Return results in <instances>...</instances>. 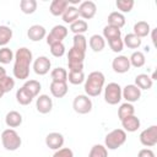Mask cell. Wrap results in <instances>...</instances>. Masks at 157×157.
<instances>
[{
  "label": "cell",
  "instance_id": "cell-48",
  "mask_svg": "<svg viewBox=\"0 0 157 157\" xmlns=\"http://www.w3.org/2000/svg\"><path fill=\"white\" fill-rule=\"evenodd\" d=\"M4 94H5V92H4V91H2V88L0 87V98H2V96H4Z\"/></svg>",
  "mask_w": 157,
  "mask_h": 157
},
{
  "label": "cell",
  "instance_id": "cell-27",
  "mask_svg": "<svg viewBox=\"0 0 157 157\" xmlns=\"http://www.w3.org/2000/svg\"><path fill=\"white\" fill-rule=\"evenodd\" d=\"M124 47H128L130 49H139L142 44V39L135 36L134 33H128L123 39Z\"/></svg>",
  "mask_w": 157,
  "mask_h": 157
},
{
  "label": "cell",
  "instance_id": "cell-4",
  "mask_svg": "<svg viewBox=\"0 0 157 157\" xmlns=\"http://www.w3.org/2000/svg\"><path fill=\"white\" fill-rule=\"evenodd\" d=\"M126 142V132L123 129H114L104 137V147L107 150H117Z\"/></svg>",
  "mask_w": 157,
  "mask_h": 157
},
{
  "label": "cell",
  "instance_id": "cell-18",
  "mask_svg": "<svg viewBox=\"0 0 157 157\" xmlns=\"http://www.w3.org/2000/svg\"><path fill=\"white\" fill-rule=\"evenodd\" d=\"M49 90L53 97L55 98H63L66 96L69 88H67V82H56L52 81L49 85Z\"/></svg>",
  "mask_w": 157,
  "mask_h": 157
},
{
  "label": "cell",
  "instance_id": "cell-1",
  "mask_svg": "<svg viewBox=\"0 0 157 157\" xmlns=\"http://www.w3.org/2000/svg\"><path fill=\"white\" fill-rule=\"evenodd\" d=\"M12 74L15 78L26 80L29 76V67L33 63V54L27 47H21L15 53Z\"/></svg>",
  "mask_w": 157,
  "mask_h": 157
},
{
  "label": "cell",
  "instance_id": "cell-34",
  "mask_svg": "<svg viewBox=\"0 0 157 157\" xmlns=\"http://www.w3.org/2000/svg\"><path fill=\"white\" fill-rule=\"evenodd\" d=\"M37 1L36 0H21L20 1V9L26 15H32L37 10Z\"/></svg>",
  "mask_w": 157,
  "mask_h": 157
},
{
  "label": "cell",
  "instance_id": "cell-37",
  "mask_svg": "<svg viewBox=\"0 0 157 157\" xmlns=\"http://www.w3.org/2000/svg\"><path fill=\"white\" fill-rule=\"evenodd\" d=\"M72 47L75 49H78L83 53H86L87 49V38L85 34H75L72 38Z\"/></svg>",
  "mask_w": 157,
  "mask_h": 157
},
{
  "label": "cell",
  "instance_id": "cell-33",
  "mask_svg": "<svg viewBox=\"0 0 157 157\" xmlns=\"http://www.w3.org/2000/svg\"><path fill=\"white\" fill-rule=\"evenodd\" d=\"M52 81L56 82H67V71L64 67H55L50 71Z\"/></svg>",
  "mask_w": 157,
  "mask_h": 157
},
{
  "label": "cell",
  "instance_id": "cell-12",
  "mask_svg": "<svg viewBox=\"0 0 157 157\" xmlns=\"http://www.w3.org/2000/svg\"><path fill=\"white\" fill-rule=\"evenodd\" d=\"M141 90L135 86L134 83H130V85H126L125 87L121 88V96L123 98L128 102V103H134V102H137L140 98H141Z\"/></svg>",
  "mask_w": 157,
  "mask_h": 157
},
{
  "label": "cell",
  "instance_id": "cell-43",
  "mask_svg": "<svg viewBox=\"0 0 157 157\" xmlns=\"http://www.w3.org/2000/svg\"><path fill=\"white\" fill-rule=\"evenodd\" d=\"M107 42H108L109 48H110L112 52H114V53H120V52L124 49V43H123V38H121V37L114 38V39H110V40H107Z\"/></svg>",
  "mask_w": 157,
  "mask_h": 157
},
{
  "label": "cell",
  "instance_id": "cell-8",
  "mask_svg": "<svg viewBox=\"0 0 157 157\" xmlns=\"http://www.w3.org/2000/svg\"><path fill=\"white\" fill-rule=\"evenodd\" d=\"M67 33H69V29H67L64 25H55V26L50 29L49 34H47L45 42H47L48 45H52L53 43L63 42V40L67 37Z\"/></svg>",
  "mask_w": 157,
  "mask_h": 157
},
{
  "label": "cell",
  "instance_id": "cell-2",
  "mask_svg": "<svg viewBox=\"0 0 157 157\" xmlns=\"http://www.w3.org/2000/svg\"><path fill=\"white\" fill-rule=\"evenodd\" d=\"M105 83V77L102 71H92L85 78V93L88 97H97L102 93Z\"/></svg>",
  "mask_w": 157,
  "mask_h": 157
},
{
  "label": "cell",
  "instance_id": "cell-21",
  "mask_svg": "<svg viewBox=\"0 0 157 157\" xmlns=\"http://www.w3.org/2000/svg\"><path fill=\"white\" fill-rule=\"evenodd\" d=\"M88 45L94 53H99L105 48V39L101 34H93L88 39Z\"/></svg>",
  "mask_w": 157,
  "mask_h": 157
},
{
  "label": "cell",
  "instance_id": "cell-15",
  "mask_svg": "<svg viewBox=\"0 0 157 157\" xmlns=\"http://www.w3.org/2000/svg\"><path fill=\"white\" fill-rule=\"evenodd\" d=\"M36 109L40 114H48L53 109V99L48 94H39L36 99Z\"/></svg>",
  "mask_w": 157,
  "mask_h": 157
},
{
  "label": "cell",
  "instance_id": "cell-13",
  "mask_svg": "<svg viewBox=\"0 0 157 157\" xmlns=\"http://www.w3.org/2000/svg\"><path fill=\"white\" fill-rule=\"evenodd\" d=\"M130 61L126 55H118L112 61V69L117 74H125L130 70Z\"/></svg>",
  "mask_w": 157,
  "mask_h": 157
},
{
  "label": "cell",
  "instance_id": "cell-28",
  "mask_svg": "<svg viewBox=\"0 0 157 157\" xmlns=\"http://www.w3.org/2000/svg\"><path fill=\"white\" fill-rule=\"evenodd\" d=\"M129 61H130V66H134L136 69L142 67L146 63V58L145 54L140 50H135L130 56H129Z\"/></svg>",
  "mask_w": 157,
  "mask_h": 157
},
{
  "label": "cell",
  "instance_id": "cell-5",
  "mask_svg": "<svg viewBox=\"0 0 157 157\" xmlns=\"http://www.w3.org/2000/svg\"><path fill=\"white\" fill-rule=\"evenodd\" d=\"M86 53L71 47L67 53V66L69 71H83V61Z\"/></svg>",
  "mask_w": 157,
  "mask_h": 157
},
{
  "label": "cell",
  "instance_id": "cell-6",
  "mask_svg": "<svg viewBox=\"0 0 157 157\" xmlns=\"http://www.w3.org/2000/svg\"><path fill=\"white\" fill-rule=\"evenodd\" d=\"M121 86L117 82H109L104 88V101L110 104V105H115L118 103H120V101L123 99L121 96Z\"/></svg>",
  "mask_w": 157,
  "mask_h": 157
},
{
  "label": "cell",
  "instance_id": "cell-19",
  "mask_svg": "<svg viewBox=\"0 0 157 157\" xmlns=\"http://www.w3.org/2000/svg\"><path fill=\"white\" fill-rule=\"evenodd\" d=\"M22 115L21 113H18L17 110H10L7 112V114L5 115V124L12 129V128H18L21 124H22Z\"/></svg>",
  "mask_w": 157,
  "mask_h": 157
},
{
  "label": "cell",
  "instance_id": "cell-11",
  "mask_svg": "<svg viewBox=\"0 0 157 157\" xmlns=\"http://www.w3.org/2000/svg\"><path fill=\"white\" fill-rule=\"evenodd\" d=\"M77 10H78V16L86 21V20H91L96 16L97 5L91 0H86V1L80 2Z\"/></svg>",
  "mask_w": 157,
  "mask_h": 157
},
{
  "label": "cell",
  "instance_id": "cell-3",
  "mask_svg": "<svg viewBox=\"0 0 157 157\" xmlns=\"http://www.w3.org/2000/svg\"><path fill=\"white\" fill-rule=\"evenodd\" d=\"M1 144L6 151H16L21 147L22 140L15 129H5L1 132Z\"/></svg>",
  "mask_w": 157,
  "mask_h": 157
},
{
  "label": "cell",
  "instance_id": "cell-24",
  "mask_svg": "<svg viewBox=\"0 0 157 157\" xmlns=\"http://www.w3.org/2000/svg\"><path fill=\"white\" fill-rule=\"evenodd\" d=\"M134 85L137 86L141 91H144V90H151L152 88V85H153V80L147 74H139L135 77V83Z\"/></svg>",
  "mask_w": 157,
  "mask_h": 157
},
{
  "label": "cell",
  "instance_id": "cell-42",
  "mask_svg": "<svg viewBox=\"0 0 157 157\" xmlns=\"http://www.w3.org/2000/svg\"><path fill=\"white\" fill-rule=\"evenodd\" d=\"M50 48V53L55 58H61L65 54V45L63 42H58V43H53L52 45H49Z\"/></svg>",
  "mask_w": 157,
  "mask_h": 157
},
{
  "label": "cell",
  "instance_id": "cell-46",
  "mask_svg": "<svg viewBox=\"0 0 157 157\" xmlns=\"http://www.w3.org/2000/svg\"><path fill=\"white\" fill-rule=\"evenodd\" d=\"M7 74H6V69L2 66V65H0V80L2 78V77H5Z\"/></svg>",
  "mask_w": 157,
  "mask_h": 157
},
{
  "label": "cell",
  "instance_id": "cell-25",
  "mask_svg": "<svg viewBox=\"0 0 157 157\" xmlns=\"http://www.w3.org/2000/svg\"><path fill=\"white\" fill-rule=\"evenodd\" d=\"M78 17H80L78 16V10L74 5H69L67 9L65 10V12L61 15V18H63L64 23H69V25H71L72 22L78 20Z\"/></svg>",
  "mask_w": 157,
  "mask_h": 157
},
{
  "label": "cell",
  "instance_id": "cell-22",
  "mask_svg": "<svg viewBox=\"0 0 157 157\" xmlns=\"http://www.w3.org/2000/svg\"><path fill=\"white\" fill-rule=\"evenodd\" d=\"M107 21H108V25H109V26H114V27H117V28L124 27V26H125V22H126L125 16H124L123 13H120L119 11H113V12H110V13L108 15Z\"/></svg>",
  "mask_w": 157,
  "mask_h": 157
},
{
  "label": "cell",
  "instance_id": "cell-41",
  "mask_svg": "<svg viewBox=\"0 0 157 157\" xmlns=\"http://www.w3.org/2000/svg\"><path fill=\"white\" fill-rule=\"evenodd\" d=\"M0 87L2 88V91H4L5 93L12 91L13 87H15V78L6 75L5 77H2V78L0 80Z\"/></svg>",
  "mask_w": 157,
  "mask_h": 157
},
{
  "label": "cell",
  "instance_id": "cell-17",
  "mask_svg": "<svg viewBox=\"0 0 157 157\" xmlns=\"http://www.w3.org/2000/svg\"><path fill=\"white\" fill-rule=\"evenodd\" d=\"M120 123H121L123 130L125 132H135L140 129V125H141V121L136 115L126 117L123 120H120Z\"/></svg>",
  "mask_w": 157,
  "mask_h": 157
},
{
  "label": "cell",
  "instance_id": "cell-29",
  "mask_svg": "<svg viewBox=\"0 0 157 157\" xmlns=\"http://www.w3.org/2000/svg\"><path fill=\"white\" fill-rule=\"evenodd\" d=\"M22 87H23L25 90H27L34 98L39 96V92H40V90H42V85H40V82L37 81V80H27V81L23 83Z\"/></svg>",
  "mask_w": 157,
  "mask_h": 157
},
{
  "label": "cell",
  "instance_id": "cell-45",
  "mask_svg": "<svg viewBox=\"0 0 157 157\" xmlns=\"http://www.w3.org/2000/svg\"><path fill=\"white\" fill-rule=\"evenodd\" d=\"M137 157H156V156H155V152L151 148L146 147V148H142V150L139 151Z\"/></svg>",
  "mask_w": 157,
  "mask_h": 157
},
{
  "label": "cell",
  "instance_id": "cell-20",
  "mask_svg": "<svg viewBox=\"0 0 157 157\" xmlns=\"http://www.w3.org/2000/svg\"><path fill=\"white\" fill-rule=\"evenodd\" d=\"M69 1L67 0H53L50 2V6H49V11L53 16H61L65 10L67 9L69 6Z\"/></svg>",
  "mask_w": 157,
  "mask_h": 157
},
{
  "label": "cell",
  "instance_id": "cell-35",
  "mask_svg": "<svg viewBox=\"0 0 157 157\" xmlns=\"http://www.w3.org/2000/svg\"><path fill=\"white\" fill-rule=\"evenodd\" d=\"M88 29V23L85 20H76L70 25V31L74 34H83Z\"/></svg>",
  "mask_w": 157,
  "mask_h": 157
},
{
  "label": "cell",
  "instance_id": "cell-40",
  "mask_svg": "<svg viewBox=\"0 0 157 157\" xmlns=\"http://www.w3.org/2000/svg\"><path fill=\"white\" fill-rule=\"evenodd\" d=\"M88 157H108V150L104 145H93L88 152Z\"/></svg>",
  "mask_w": 157,
  "mask_h": 157
},
{
  "label": "cell",
  "instance_id": "cell-47",
  "mask_svg": "<svg viewBox=\"0 0 157 157\" xmlns=\"http://www.w3.org/2000/svg\"><path fill=\"white\" fill-rule=\"evenodd\" d=\"M156 29L157 28H153V29H151L152 31V36H151V38H152V42H153V44H156Z\"/></svg>",
  "mask_w": 157,
  "mask_h": 157
},
{
  "label": "cell",
  "instance_id": "cell-32",
  "mask_svg": "<svg viewBox=\"0 0 157 157\" xmlns=\"http://www.w3.org/2000/svg\"><path fill=\"white\" fill-rule=\"evenodd\" d=\"M102 37L105 39V40H110V39H114V38H119L121 37V29L120 28H117L114 26H104L103 28V34Z\"/></svg>",
  "mask_w": 157,
  "mask_h": 157
},
{
  "label": "cell",
  "instance_id": "cell-9",
  "mask_svg": "<svg viewBox=\"0 0 157 157\" xmlns=\"http://www.w3.org/2000/svg\"><path fill=\"white\" fill-rule=\"evenodd\" d=\"M140 142L146 147H153L157 145V125H151L140 132Z\"/></svg>",
  "mask_w": 157,
  "mask_h": 157
},
{
  "label": "cell",
  "instance_id": "cell-23",
  "mask_svg": "<svg viewBox=\"0 0 157 157\" xmlns=\"http://www.w3.org/2000/svg\"><path fill=\"white\" fill-rule=\"evenodd\" d=\"M132 29H134L132 33H134L135 36H137L139 38H145V37H147V36L150 34V32H151L150 23L146 22V21H137V22L134 25Z\"/></svg>",
  "mask_w": 157,
  "mask_h": 157
},
{
  "label": "cell",
  "instance_id": "cell-14",
  "mask_svg": "<svg viewBox=\"0 0 157 157\" xmlns=\"http://www.w3.org/2000/svg\"><path fill=\"white\" fill-rule=\"evenodd\" d=\"M64 142H65V139H64V135L60 134V132H56V131H53V132H49L47 136H45V145L50 148V150H59L64 146Z\"/></svg>",
  "mask_w": 157,
  "mask_h": 157
},
{
  "label": "cell",
  "instance_id": "cell-36",
  "mask_svg": "<svg viewBox=\"0 0 157 157\" xmlns=\"http://www.w3.org/2000/svg\"><path fill=\"white\" fill-rule=\"evenodd\" d=\"M15 59V53L9 47H1L0 48V64L6 65L10 64Z\"/></svg>",
  "mask_w": 157,
  "mask_h": 157
},
{
  "label": "cell",
  "instance_id": "cell-30",
  "mask_svg": "<svg viewBox=\"0 0 157 157\" xmlns=\"http://www.w3.org/2000/svg\"><path fill=\"white\" fill-rule=\"evenodd\" d=\"M13 32L9 26H0V47H6L12 39Z\"/></svg>",
  "mask_w": 157,
  "mask_h": 157
},
{
  "label": "cell",
  "instance_id": "cell-26",
  "mask_svg": "<svg viewBox=\"0 0 157 157\" xmlns=\"http://www.w3.org/2000/svg\"><path fill=\"white\" fill-rule=\"evenodd\" d=\"M33 98L34 97L27 90H25L23 87H20L16 91V101L21 105H28V104H31L32 101H33Z\"/></svg>",
  "mask_w": 157,
  "mask_h": 157
},
{
  "label": "cell",
  "instance_id": "cell-44",
  "mask_svg": "<svg viewBox=\"0 0 157 157\" xmlns=\"http://www.w3.org/2000/svg\"><path fill=\"white\" fill-rule=\"evenodd\" d=\"M52 157H74V152L71 148L69 147H61L59 150H56Z\"/></svg>",
  "mask_w": 157,
  "mask_h": 157
},
{
  "label": "cell",
  "instance_id": "cell-31",
  "mask_svg": "<svg viewBox=\"0 0 157 157\" xmlns=\"http://www.w3.org/2000/svg\"><path fill=\"white\" fill-rule=\"evenodd\" d=\"M130 115H135V107L132 105V103H123L120 104V107L118 108V118L119 120H123L124 118L126 117H130Z\"/></svg>",
  "mask_w": 157,
  "mask_h": 157
},
{
  "label": "cell",
  "instance_id": "cell-16",
  "mask_svg": "<svg viewBox=\"0 0 157 157\" xmlns=\"http://www.w3.org/2000/svg\"><path fill=\"white\" fill-rule=\"evenodd\" d=\"M27 37L32 42H40L47 37V29L42 25H32L27 31Z\"/></svg>",
  "mask_w": 157,
  "mask_h": 157
},
{
  "label": "cell",
  "instance_id": "cell-38",
  "mask_svg": "<svg viewBox=\"0 0 157 157\" xmlns=\"http://www.w3.org/2000/svg\"><path fill=\"white\" fill-rule=\"evenodd\" d=\"M85 74L83 71H69L67 72V81L71 85H81L85 82Z\"/></svg>",
  "mask_w": 157,
  "mask_h": 157
},
{
  "label": "cell",
  "instance_id": "cell-39",
  "mask_svg": "<svg viewBox=\"0 0 157 157\" xmlns=\"http://www.w3.org/2000/svg\"><path fill=\"white\" fill-rule=\"evenodd\" d=\"M134 5H135L134 0H117V1H115L117 9H118L119 12L123 13V15L126 13V12H130V11L132 10Z\"/></svg>",
  "mask_w": 157,
  "mask_h": 157
},
{
  "label": "cell",
  "instance_id": "cell-7",
  "mask_svg": "<svg viewBox=\"0 0 157 157\" xmlns=\"http://www.w3.org/2000/svg\"><path fill=\"white\" fill-rule=\"evenodd\" d=\"M72 108L77 114H87L92 110V99L86 94H77L72 101Z\"/></svg>",
  "mask_w": 157,
  "mask_h": 157
},
{
  "label": "cell",
  "instance_id": "cell-10",
  "mask_svg": "<svg viewBox=\"0 0 157 157\" xmlns=\"http://www.w3.org/2000/svg\"><path fill=\"white\" fill-rule=\"evenodd\" d=\"M32 66H33V71L39 75V76H44L47 75L50 69H52V61L48 56L45 55H40L38 58H36L32 63Z\"/></svg>",
  "mask_w": 157,
  "mask_h": 157
}]
</instances>
